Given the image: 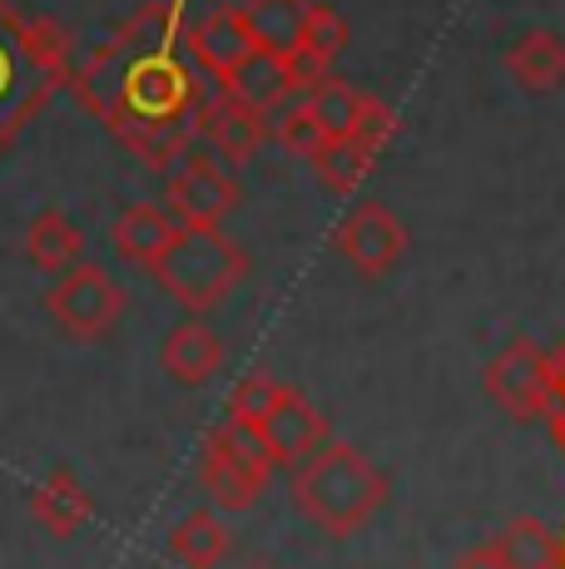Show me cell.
<instances>
[{"label": "cell", "mask_w": 565, "mask_h": 569, "mask_svg": "<svg viewBox=\"0 0 565 569\" xmlns=\"http://www.w3.org/2000/svg\"><path fill=\"white\" fill-rule=\"evenodd\" d=\"M85 253V233L60 213V208H46V213L30 218L26 228V258L30 268L40 272H70Z\"/></svg>", "instance_id": "obj_19"}, {"label": "cell", "mask_w": 565, "mask_h": 569, "mask_svg": "<svg viewBox=\"0 0 565 569\" xmlns=\"http://www.w3.org/2000/svg\"><path fill=\"white\" fill-rule=\"evenodd\" d=\"M184 0H149V6H139L135 16L125 20V26L115 30V54L135 70L139 60H155V54H169L174 46H179L184 36Z\"/></svg>", "instance_id": "obj_15"}, {"label": "cell", "mask_w": 565, "mask_h": 569, "mask_svg": "<svg viewBox=\"0 0 565 569\" xmlns=\"http://www.w3.org/2000/svg\"><path fill=\"white\" fill-rule=\"evenodd\" d=\"M278 456L268 451L264 431L248 421H224L209 431L199 451V480L224 510H248L274 480Z\"/></svg>", "instance_id": "obj_5"}, {"label": "cell", "mask_w": 565, "mask_h": 569, "mask_svg": "<svg viewBox=\"0 0 565 569\" xmlns=\"http://www.w3.org/2000/svg\"><path fill=\"white\" fill-rule=\"evenodd\" d=\"M506 74L531 94H551L565 84V40L556 30H526L506 50Z\"/></svg>", "instance_id": "obj_17"}, {"label": "cell", "mask_w": 565, "mask_h": 569, "mask_svg": "<svg viewBox=\"0 0 565 569\" xmlns=\"http://www.w3.org/2000/svg\"><path fill=\"white\" fill-rule=\"evenodd\" d=\"M496 550H502L506 569H561L565 565V545L546 520L536 516H516L496 535Z\"/></svg>", "instance_id": "obj_20"}, {"label": "cell", "mask_w": 565, "mask_h": 569, "mask_svg": "<svg viewBox=\"0 0 565 569\" xmlns=\"http://www.w3.org/2000/svg\"><path fill=\"white\" fill-rule=\"evenodd\" d=\"M456 569H506V560H502V550H496V540H492V545H482V550L462 555Z\"/></svg>", "instance_id": "obj_28"}, {"label": "cell", "mask_w": 565, "mask_h": 569, "mask_svg": "<svg viewBox=\"0 0 565 569\" xmlns=\"http://www.w3.org/2000/svg\"><path fill=\"white\" fill-rule=\"evenodd\" d=\"M258 431H264L268 451L278 456V466H298V461H308L318 446H328V416L313 407L298 387H288L278 407L258 421Z\"/></svg>", "instance_id": "obj_11"}, {"label": "cell", "mask_w": 565, "mask_h": 569, "mask_svg": "<svg viewBox=\"0 0 565 569\" xmlns=\"http://www.w3.org/2000/svg\"><path fill=\"white\" fill-rule=\"evenodd\" d=\"M333 248H338V258L353 272H363V278H383V272H393L402 262V253H407V228H402V218L387 203L363 199L338 218V228H333Z\"/></svg>", "instance_id": "obj_7"}, {"label": "cell", "mask_w": 565, "mask_h": 569, "mask_svg": "<svg viewBox=\"0 0 565 569\" xmlns=\"http://www.w3.org/2000/svg\"><path fill=\"white\" fill-rule=\"evenodd\" d=\"M248 569H264V565H248Z\"/></svg>", "instance_id": "obj_29"}, {"label": "cell", "mask_w": 565, "mask_h": 569, "mask_svg": "<svg viewBox=\"0 0 565 569\" xmlns=\"http://www.w3.org/2000/svg\"><path fill=\"white\" fill-rule=\"evenodd\" d=\"M169 555L184 569H219L224 555H228L224 520L214 516V510H194V516H184L169 535Z\"/></svg>", "instance_id": "obj_21"}, {"label": "cell", "mask_w": 565, "mask_h": 569, "mask_svg": "<svg viewBox=\"0 0 565 569\" xmlns=\"http://www.w3.org/2000/svg\"><path fill=\"white\" fill-rule=\"evenodd\" d=\"M303 100H308V104H313V114L323 119L328 139L357 134V124H363V109H367V94H363V90H353V84L338 80V74H328V80H323L313 94H303Z\"/></svg>", "instance_id": "obj_24"}, {"label": "cell", "mask_w": 565, "mask_h": 569, "mask_svg": "<svg viewBox=\"0 0 565 569\" xmlns=\"http://www.w3.org/2000/svg\"><path fill=\"white\" fill-rule=\"evenodd\" d=\"M347 40H353V30H347L343 10L328 6V0H313L293 50H313V54H323V60H338V54L347 50Z\"/></svg>", "instance_id": "obj_26"}, {"label": "cell", "mask_w": 565, "mask_h": 569, "mask_svg": "<svg viewBox=\"0 0 565 569\" xmlns=\"http://www.w3.org/2000/svg\"><path fill=\"white\" fill-rule=\"evenodd\" d=\"M165 199H169V213L179 218L184 228H209V223H224V218L238 208V179L219 159L189 154L179 169H174Z\"/></svg>", "instance_id": "obj_9"}, {"label": "cell", "mask_w": 565, "mask_h": 569, "mask_svg": "<svg viewBox=\"0 0 565 569\" xmlns=\"http://www.w3.org/2000/svg\"><path fill=\"white\" fill-rule=\"evenodd\" d=\"M155 282L169 292L179 308L209 312L219 308L228 292L248 278V253L224 233L219 223L209 228H179L174 248L155 262Z\"/></svg>", "instance_id": "obj_4"}, {"label": "cell", "mask_w": 565, "mask_h": 569, "mask_svg": "<svg viewBox=\"0 0 565 569\" xmlns=\"http://www.w3.org/2000/svg\"><path fill=\"white\" fill-rule=\"evenodd\" d=\"M184 50H189V60L199 64L204 74H214V80L234 74L238 64L258 50V36H254V26H248V10L244 6H214L209 16L194 20V26L184 30Z\"/></svg>", "instance_id": "obj_10"}, {"label": "cell", "mask_w": 565, "mask_h": 569, "mask_svg": "<svg viewBox=\"0 0 565 569\" xmlns=\"http://www.w3.org/2000/svg\"><path fill=\"white\" fill-rule=\"evenodd\" d=\"M204 114V84L179 54H155L139 60L125 80L119 109L110 119L115 139L129 144L149 169H165L179 154H189Z\"/></svg>", "instance_id": "obj_1"}, {"label": "cell", "mask_w": 565, "mask_h": 569, "mask_svg": "<svg viewBox=\"0 0 565 569\" xmlns=\"http://www.w3.org/2000/svg\"><path fill=\"white\" fill-rule=\"evenodd\" d=\"M308 6L313 0H244L258 46L282 50V54L298 46V30H303V20H308Z\"/></svg>", "instance_id": "obj_23"}, {"label": "cell", "mask_w": 565, "mask_h": 569, "mask_svg": "<svg viewBox=\"0 0 565 569\" xmlns=\"http://www.w3.org/2000/svg\"><path fill=\"white\" fill-rule=\"evenodd\" d=\"M373 163H377L373 144H363L357 134H343V139H328V144H323V154L313 159V169H318L323 189L357 193V189H363V179L373 173Z\"/></svg>", "instance_id": "obj_22"}, {"label": "cell", "mask_w": 565, "mask_h": 569, "mask_svg": "<svg viewBox=\"0 0 565 569\" xmlns=\"http://www.w3.org/2000/svg\"><path fill=\"white\" fill-rule=\"evenodd\" d=\"M50 317L60 322V332H70L75 342H95L119 322L125 312V288L100 268V262H75L70 272H60V282L46 298Z\"/></svg>", "instance_id": "obj_6"}, {"label": "cell", "mask_w": 565, "mask_h": 569, "mask_svg": "<svg viewBox=\"0 0 565 569\" xmlns=\"http://www.w3.org/2000/svg\"><path fill=\"white\" fill-rule=\"evenodd\" d=\"M30 510H36V520L46 525L50 535L70 540L75 530H85V525H90L95 500H90V490H85L80 480L70 476V470H56V476H50L46 486L30 496Z\"/></svg>", "instance_id": "obj_18"}, {"label": "cell", "mask_w": 565, "mask_h": 569, "mask_svg": "<svg viewBox=\"0 0 565 569\" xmlns=\"http://www.w3.org/2000/svg\"><path fill=\"white\" fill-rule=\"evenodd\" d=\"M70 40L56 20H30L0 0V149L70 80Z\"/></svg>", "instance_id": "obj_2"}, {"label": "cell", "mask_w": 565, "mask_h": 569, "mask_svg": "<svg viewBox=\"0 0 565 569\" xmlns=\"http://www.w3.org/2000/svg\"><path fill=\"white\" fill-rule=\"evenodd\" d=\"M268 134L282 144V154H298V159H318L323 144H328V129H323V119L313 114L308 100H293L278 109V119L268 124Z\"/></svg>", "instance_id": "obj_25"}, {"label": "cell", "mask_w": 565, "mask_h": 569, "mask_svg": "<svg viewBox=\"0 0 565 569\" xmlns=\"http://www.w3.org/2000/svg\"><path fill=\"white\" fill-rule=\"evenodd\" d=\"M293 506L323 535L347 540L387 506V476L347 441L318 446L308 461L293 466Z\"/></svg>", "instance_id": "obj_3"}, {"label": "cell", "mask_w": 565, "mask_h": 569, "mask_svg": "<svg viewBox=\"0 0 565 569\" xmlns=\"http://www.w3.org/2000/svg\"><path fill=\"white\" fill-rule=\"evenodd\" d=\"M199 134L209 139L224 163H254L258 149L268 144V114L248 109L234 94H219V100H204Z\"/></svg>", "instance_id": "obj_12"}, {"label": "cell", "mask_w": 565, "mask_h": 569, "mask_svg": "<svg viewBox=\"0 0 565 569\" xmlns=\"http://www.w3.org/2000/svg\"><path fill=\"white\" fill-rule=\"evenodd\" d=\"M282 391H288V381L268 377V371H248V377L234 381V391H228V421L258 426L282 401Z\"/></svg>", "instance_id": "obj_27"}, {"label": "cell", "mask_w": 565, "mask_h": 569, "mask_svg": "<svg viewBox=\"0 0 565 569\" xmlns=\"http://www.w3.org/2000/svg\"><path fill=\"white\" fill-rule=\"evenodd\" d=\"M224 94H234V100H244L248 109H258V114H278L282 104L298 100V90H293V64L282 50H264L258 46L248 54L244 64H238L234 74H224Z\"/></svg>", "instance_id": "obj_14"}, {"label": "cell", "mask_w": 565, "mask_h": 569, "mask_svg": "<svg viewBox=\"0 0 565 569\" xmlns=\"http://www.w3.org/2000/svg\"><path fill=\"white\" fill-rule=\"evenodd\" d=\"M179 228H184V223L169 213V203H165V208H159V203H135V208H125V213L115 218L110 243H115L119 258L139 262V268H155V262L174 248Z\"/></svg>", "instance_id": "obj_16"}, {"label": "cell", "mask_w": 565, "mask_h": 569, "mask_svg": "<svg viewBox=\"0 0 565 569\" xmlns=\"http://www.w3.org/2000/svg\"><path fill=\"white\" fill-rule=\"evenodd\" d=\"M561 367L541 352L536 342H516L486 367V391L496 397V407L511 416H546L556 401Z\"/></svg>", "instance_id": "obj_8"}, {"label": "cell", "mask_w": 565, "mask_h": 569, "mask_svg": "<svg viewBox=\"0 0 565 569\" xmlns=\"http://www.w3.org/2000/svg\"><path fill=\"white\" fill-rule=\"evenodd\" d=\"M224 362H228L224 337L214 332L209 322H199V317L179 322L165 337V347H159V367H165L179 387H204V381L219 377Z\"/></svg>", "instance_id": "obj_13"}]
</instances>
